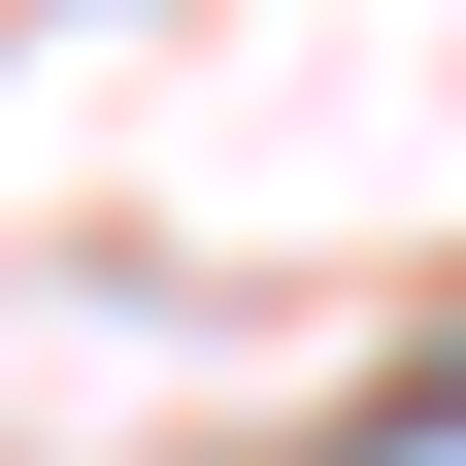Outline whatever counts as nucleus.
<instances>
[{
  "mask_svg": "<svg viewBox=\"0 0 466 466\" xmlns=\"http://www.w3.org/2000/svg\"><path fill=\"white\" fill-rule=\"evenodd\" d=\"M433 433H466V367H433Z\"/></svg>",
  "mask_w": 466,
  "mask_h": 466,
  "instance_id": "obj_1",
  "label": "nucleus"
}]
</instances>
